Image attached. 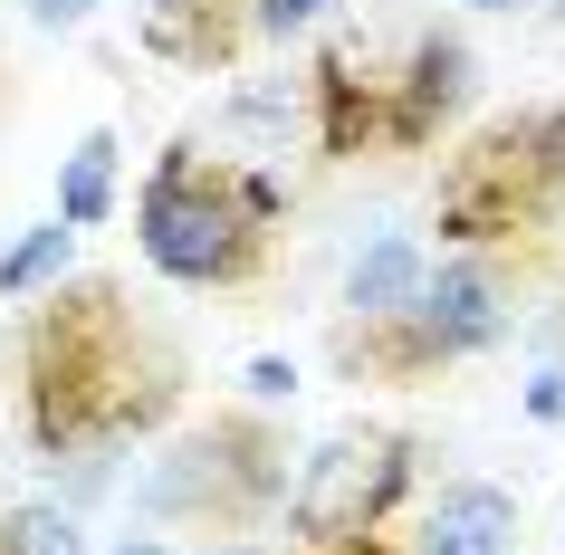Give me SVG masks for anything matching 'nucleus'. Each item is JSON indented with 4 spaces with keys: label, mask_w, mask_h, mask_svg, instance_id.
I'll use <instances>...</instances> for the list:
<instances>
[{
    "label": "nucleus",
    "mask_w": 565,
    "mask_h": 555,
    "mask_svg": "<svg viewBox=\"0 0 565 555\" xmlns=\"http://www.w3.org/2000/svg\"><path fill=\"white\" fill-rule=\"evenodd\" d=\"M163 412H173V354L135 325V307L106 278L39 307V325H30V431H39V450H87V440L153 431Z\"/></svg>",
    "instance_id": "f257e3e1"
},
{
    "label": "nucleus",
    "mask_w": 565,
    "mask_h": 555,
    "mask_svg": "<svg viewBox=\"0 0 565 555\" xmlns=\"http://www.w3.org/2000/svg\"><path fill=\"white\" fill-rule=\"evenodd\" d=\"M268 211H278V182L221 173V163H202L192 145H173L153 163V182H145L135 231H145V259L163 268V278L221 288V278H249V268H259Z\"/></svg>",
    "instance_id": "f03ea898"
},
{
    "label": "nucleus",
    "mask_w": 565,
    "mask_h": 555,
    "mask_svg": "<svg viewBox=\"0 0 565 555\" xmlns=\"http://www.w3.org/2000/svg\"><path fill=\"white\" fill-rule=\"evenodd\" d=\"M556 202H565V106H527V116L489 125L441 173V239H460V249L518 239Z\"/></svg>",
    "instance_id": "7ed1b4c3"
},
{
    "label": "nucleus",
    "mask_w": 565,
    "mask_h": 555,
    "mask_svg": "<svg viewBox=\"0 0 565 555\" xmlns=\"http://www.w3.org/2000/svg\"><path fill=\"white\" fill-rule=\"evenodd\" d=\"M413 479V440L403 431H335L317 460H307L298 498H288V526L307 546H355L364 526L384 517Z\"/></svg>",
    "instance_id": "20e7f679"
},
{
    "label": "nucleus",
    "mask_w": 565,
    "mask_h": 555,
    "mask_svg": "<svg viewBox=\"0 0 565 555\" xmlns=\"http://www.w3.org/2000/svg\"><path fill=\"white\" fill-rule=\"evenodd\" d=\"M278 489L268 469V440L259 431H211V440H182L173 460L153 469V508H202V517H239L249 498Z\"/></svg>",
    "instance_id": "39448f33"
},
{
    "label": "nucleus",
    "mask_w": 565,
    "mask_h": 555,
    "mask_svg": "<svg viewBox=\"0 0 565 555\" xmlns=\"http://www.w3.org/2000/svg\"><path fill=\"white\" fill-rule=\"evenodd\" d=\"M413 317H422V335H431L441 354H470V345H489V335H499V278H489L479 259L422 268Z\"/></svg>",
    "instance_id": "423d86ee"
},
{
    "label": "nucleus",
    "mask_w": 565,
    "mask_h": 555,
    "mask_svg": "<svg viewBox=\"0 0 565 555\" xmlns=\"http://www.w3.org/2000/svg\"><path fill=\"white\" fill-rule=\"evenodd\" d=\"M460 96H470V49L441 39V30L413 39V77H403V96L384 106V135H393V145H431Z\"/></svg>",
    "instance_id": "0eeeda50"
},
{
    "label": "nucleus",
    "mask_w": 565,
    "mask_h": 555,
    "mask_svg": "<svg viewBox=\"0 0 565 555\" xmlns=\"http://www.w3.org/2000/svg\"><path fill=\"white\" fill-rule=\"evenodd\" d=\"M317 96H327V116H317V145H327V153H364L374 135H384V106H374V77H364L355 39H335V49H327Z\"/></svg>",
    "instance_id": "6e6552de"
},
{
    "label": "nucleus",
    "mask_w": 565,
    "mask_h": 555,
    "mask_svg": "<svg viewBox=\"0 0 565 555\" xmlns=\"http://www.w3.org/2000/svg\"><path fill=\"white\" fill-rule=\"evenodd\" d=\"M508 489H450L431 517H422V555H508Z\"/></svg>",
    "instance_id": "1a4fd4ad"
},
{
    "label": "nucleus",
    "mask_w": 565,
    "mask_h": 555,
    "mask_svg": "<svg viewBox=\"0 0 565 555\" xmlns=\"http://www.w3.org/2000/svg\"><path fill=\"white\" fill-rule=\"evenodd\" d=\"M422 297V249L403 231H384L374 249H355V268H345V307L355 317H403Z\"/></svg>",
    "instance_id": "9d476101"
},
{
    "label": "nucleus",
    "mask_w": 565,
    "mask_h": 555,
    "mask_svg": "<svg viewBox=\"0 0 565 555\" xmlns=\"http://www.w3.org/2000/svg\"><path fill=\"white\" fill-rule=\"evenodd\" d=\"M145 49L182 58V67H211L231 49V20H221V0H145Z\"/></svg>",
    "instance_id": "9b49d317"
},
{
    "label": "nucleus",
    "mask_w": 565,
    "mask_h": 555,
    "mask_svg": "<svg viewBox=\"0 0 565 555\" xmlns=\"http://www.w3.org/2000/svg\"><path fill=\"white\" fill-rule=\"evenodd\" d=\"M288 135H298V87H288V77H278V87H239L231 116H221V145H239L249 163L288 153Z\"/></svg>",
    "instance_id": "f8f14e48"
},
{
    "label": "nucleus",
    "mask_w": 565,
    "mask_h": 555,
    "mask_svg": "<svg viewBox=\"0 0 565 555\" xmlns=\"http://www.w3.org/2000/svg\"><path fill=\"white\" fill-rule=\"evenodd\" d=\"M106 211H116V135L96 125V135H77V153H67V173H58V221L87 231Z\"/></svg>",
    "instance_id": "ddd939ff"
},
{
    "label": "nucleus",
    "mask_w": 565,
    "mask_h": 555,
    "mask_svg": "<svg viewBox=\"0 0 565 555\" xmlns=\"http://www.w3.org/2000/svg\"><path fill=\"white\" fill-rule=\"evenodd\" d=\"M67 249H77V231H67V221H49V231H30L20 249H10V259H0V288H10V297L49 288V278L67 268Z\"/></svg>",
    "instance_id": "4468645a"
},
{
    "label": "nucleus",
    "mask_w": 565,
    "mask_h": 555,
    "mask_svg": "<svg viewBox=\"0 0 565 555\" xmlns=\"http://www.w3.org/2000/svg\"><path fill=\"white\" fill-rule=\"evenodd\" d=\"M0 555H87L67 508H10L0 517Z\"/></svg>",
    "instance_id": "2eb2a0df"
},
{
    "label": "nucleus",
    "mask_w": 565,
    "mask_h": 555,
    "mask_svg": "<svg viewBox=\"0 0 565 555\" xmlns=\"http://www.w3.org/2000/svg\"><path fill=\"white\" fill-rule=\"evenodd\" d=\"M335 0H249V30L259 39H298V30H317Z\"/></svg>",
    "instance_id": "dca6fc26"
},
{
    "label": "nucleus",
    "mask_w": 565,
    "mask_h": 555,
    "mask_svg": "<svg viewBox=\"0 0 565 555\" xmlns=\"http://www.w3.org/2000/svg\"><path fill=\"white\" fill-rule=\"evenodd\" d=\"M249 393H259V403H288V393H298V364L259 354V364H249Z\"/></svg>",
    "instance_id": "f3484780"
},
{
    "label": "nucleus",
    "mask_w": 565,
    "mask_h": 555,
    "mask_svg": "<svg viewBox=\"0 0 565 555\" xmlns=\"http://www.w3.org/2000/svg\"><path fill=\"white\" fill-rule=\"evenodd\" d=\"M527 412H536V421H565V374H536L527 383Z\"/></svg>",
    "instance_id": "a211bd4d"
},
{
    "label": "nucleus",
    "mask_w": 565,
    "mask_h": 555,
    "mask_svg": "<svg viewBox=\"0 0 565 555\" xmlns=\"http://www.w3.org/2000/svg\"><path fill=\"white\" fill-rule=\"evenodd\" d=\"M87 10H96V0H30V20H39V30H77Z\"/></svg>",
    "instance_id": "6ab92c4d"
},
{
    "label": "nucleus",
    "mask_w": 565,
    "mask_h": 555,
    "mask_svg": "<svg viewBox=\"0 0 565 555\" xmlns=\"http://www.w3.org/2000/svg\"><path fill=\"white\" fill-rule=\"evenodd\" d=\"M116 555H173V546H116Z\"/></svg>",
    "instance_id": "aec40b11"
},
{
    "label": "nucleus",
    "mask_w": 565,
    "mask_h": 555,
    "mask_svg": "<svg viewBox=\"0 0 565 555\" xmlns=\"http://www.w3.org/2000/svg\"><path fill=\"white\" fill-rule=\"evenodd\" d=\"M327 555H374V546H364V536H355V546H327Z\"/></svg>",
    "instance_id": "412c9836"
},
{
    "label": "nucleus",
    "mask_w": 565,
    "mask_h": 555,
    "mask_svg": "<svg viewBox=\"0 0 565 555\" xmlns=\"http://www.w3.org/2000/svg\"><path fill=\"white\" fill-rule=\"evenodd\" d=\"M479 10H518V0H479Z\"/></svg>",
    "instance_id": "4be33fe9"
},
{
    "label": "nucleus",
    "mask_w": 565,
    "mask_h": 555,
    "mask_svg": "<svg viewBox=\"0 0 565 555\" xmlns=\"http://www.w3.org/2000/svg\"><path fill=\"white\" fill-rule=\"evenodd\" d=\"M221 555H259V546H221Z\"/></svg>",
    "instance_id": "5701e85b"
}]
</instances>
